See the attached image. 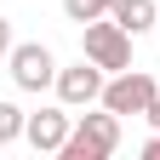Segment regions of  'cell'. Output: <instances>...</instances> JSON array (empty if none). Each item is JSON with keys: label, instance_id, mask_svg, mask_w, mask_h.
<instances>
[{"label": "cell", "instance_id": "cell-1", "mask_svg": "<svg viewBox=\"0 0 160 160\" xmlns=\"http://www.w3.org/2000/svg\"><path fill=\"white\" fill-rule=\"evenodd\" d=\"M132 40H137V34H126L114 17H92V23H80V52H86L97 69H109V74L132 69Z\"/></svg>", "mask_w": 160, "mask_h": 160}, {"label": "cell", "instance_id": "cell-2", "mask_svg": "<svg viewBox=\"0 0 160 160\" xmlns=\"http://www.w3.org/2000/svg\"><path fill=\"white\" fill-rule=\"evenodd\" d=\"M120 149V114L103 109V114H80L69 143H63V160H109Z\"/></svg>", "mask_w": 160, "mask_h": 160}, {"label": "cell", "instance_id": "cell-3", "mask_svg": "<svg viewBox=\"0 0 160 160\" xmlns=\"http://www.w3.org/2000/svg\"><path fill=\"white\" fill-rule=\"evenodd\" d=\"M6 63H12L17 92H46V86H57V57H52V46H40V40L12 46V52H6Z\"/></svg>", "mask_w": 160, "mask_h": 160}, {"label": "cell", "instance_id": "cell-4", "mask_svg": "<svg viewBox=\"0 0 160 160\" xmlns=\"http://www.w3.org/2000/svg\"><path fill=\"white\" fill-rule=\"evenodd\" d=\"M103 86H109V69H97L92 57H80L74 69H57V103H69V109H92V103H103Z\"/></svg>", "mask_w": 160, "mask_h": 160}, {"label": "cell", "instance_id": "cell-5", "mask_svg": "<svg viewBox=\"0 0 160 160\" xmlns=\"http://www.w3.org/2000/svg\"><path fill=\"white\" fill-rule=\"evenodd\" d=\"M154 74L149 69H120V74H109V86H103V109H114V114H143L149 103H154Z\"/></svg>", "mask_w": 160, "mask_h": 160}, {"label": "cell", "instance_id": "cell-6", "mask_svg": "<svg viewBox=\"0 0 160 160\" xmlns=\"http://www.w3.org/2000/svg\"><path fill=\"white\" fill-rule=\"evenodd\" d=\"M69 132H74V114H69V103H57V109H40V114H29L23 143H29L34 154H63Z\"/></svg>", "mask_w": 160, "mask_h": 160}, {"label": "cell", "instance_id": "cell-7", "mask_svg": "<svg viewBox=\"0 0 160 160\" xmlns=\"http://www.w3.org/2000/svg\"><path fill=\"white\" fill-rule=\"evenodd\" d=\"M109 17H114L126 34H149V29H160V6H154V0H120Z\"/></svg>", "mask_w": 160, "mask_h": 160}, {"label": "cell", "instance_id": "cell-8", "mask_svg": "<svg viewBox=\"0 0 160 160\" xmlns=\"http://www.w3.org/2000/svg\"><path fill=\"white\" fill-rule=\"evenodd\" d=\"M23 126H29V114H23V109H17V103H0V149L17 143V137H23Z\"/></svg>", "mask_w": 160, "mask_h": 160}, {"label": "cell", "instance_id": "cell-9", "mask_svg": "<svg viewBox=\"0 0 160 160\" xmlns=\"http://www.w3.org/2000/svg\"><path fill=\"white\" fill-rule=\"evenodd\" d=\"M63 17L69 23H92V17H109L103 0H63Z\"/></svg>", "mask_w": 160, "mask_h": 160}, {"label": "cell", "instance_id": "cell-10", "mask_svg": "<svg viewBox=\"0 0 160 160\" xmlns=\"http://www.w3.org/2000/svg\"><path fill=\"white\" fill-rule=\"evenodd\" d=\"M143 120H149V126H154V132H160V92H154V103H149V109H143Z\"/></svg>", "mask_w": 160, "mask_h": 160}, {"label": "cell", "instance_id": "cell-11", "mask_svg": "<svg viewBox=\"0 0 160 160\" xmlns=\"http://www.w3.org/2000/svg\"><path fill=\"white\" fill-rule=\"evenodd\" d=\"M6 52H12V23L0 17V57H6Z\"/></svg>", "mask_w": 160, "mask_h": 160}, {"label": "cell", "instance_id": "cell-12", "mask_svg": "<svg viewBox=\"0 0 160 160\" xmlns=\"http://www.w3.org/2000/svg\"><path fill=\"white\" fill-rule=\"evenodd\" d=\"M143 160H160V132H154L149 143H143Z\"/></svg>", "mask_w": 160, "mask_h": 160}, {"label": "cell", "instance_id": "cell-13", "mask_svg": "<svg viewBox=\"0 0 160 160\" xmlns=\"http://www.w3.org/2000/svg\"><path fill=\"white\" fill-rule=\"evenodd\" d=\"M114 6H120V0H103V12H114Z\"/></svg>", "mask_w": 160, "mask_h": 160}]
</instances>
